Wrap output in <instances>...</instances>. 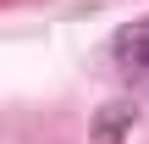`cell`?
I'll list each match as a JSON object with an SVG mask.
<instances>
[{"mask_svg":"<svg viewBox=\"0 0 149 144\" xmlns=\"http://www.w3.org/2000/svg\"><path fill=\"white\" fill-rule=\"evenodd\" d=\"M116 67H122L133 83L149 78V22H133V28L116 33Z\"/></svg>","mask_w":149,"mask_h":144,"instance_id":"obj_1","label":"cell"},{"mask_svg":"<svg viewBox=\"0 0 149 144\" xmlns=\"http://www.w3.org/2000/svg\"><path fill=\"white\" fill-rule=\"evenodd\" d=\"M133 128V105H111V111H100V122H94V144H122V133Z\"/></svg>","mask_w":149,"mask_h":144,"instance_id":"obj_2","label":"cell"}]
</instances>
